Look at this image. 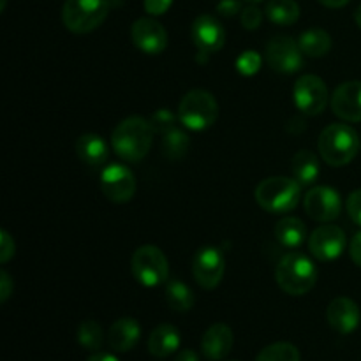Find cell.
Masks as SVG:
<instances>
[{"label":"cell","mask_w":361,"mask_h":361,"mask_svg":"<svg viewBox=\"0 0 361 361\" xmlns=\"http://www.w3.org/2000/svg\"><path fill=\"white\" fill-rule=\"evenodd\" d=\"M155 127L145 116H129L113 129L111 145L118 157L127 162H140L150 152Z\"/></svg>","instance_id":"6da1fadb"},{"label":"cell","mask_w":361,"mask_h":361,"mask_svg":"<svg viewBox=\"0 0 361 361\" xmlns=\"http://www.w3.org/2000/svg\"><path fill=\"white\" fill-rule=\"evenodd\" d=\"M279 288L291 296H303L316 286L317 268L310 257L302 252H288L275 270Z\"/></svg>","instance_id":"7a4b0ae2"},{"label":"cell","mask_w":361,"mask_h":361,"mask_svg":"<svg viewBox=\"0 0 361 361\" xmlns=\"http://www.w3.org/2000/svg\"><path fill=\"white\" fill-rule=\"evenodd\" d=\"M317 147L326 164L341 168L358 155L361 141L358 133L348 123H331L321 133Z\"/></svg>","instance_id":"3957f363"},{"label":"cell","mask_w":361,"mask_h":361,"mask_svg":"<svg viewBox=\"0 0 361 361\" xmlns=\"http://www.w3.org/2000/svg\"><path fill=\"white\" fill-rule=\"evenodd\" d=\"M300 194H302V185L296 178L270 176L257 183L254 196L263 210L270 214H288L296 208Z\"/></svg>","instance_id":"277c9868"},{"label":"cell","mask_w":361,"mask_h":361,"mask_svg":"<svg viewBox=\"0 0 361 361\" xmlns=\"http://www.w3.org/2000/svg\"><path fill=\"white\" fill-rule=\"evenodd\" d=\"M219 104L210 92L203 88L187 92L178 104V122L190 130H204L215 123Z\"/></svg>","instance_id":"5b68a950"},{"label":"cell","mask_w":361,"mask_h":361,"mask_svg":"<svg viewBox=\"0 0 361 361\" xmlns=\"http://www.w3.org/2000/svg\"><path fill=\"white\" fill-rule=\"evenodd\" d=\"M109 7V0H66L62 9L63 25L74 34H88L104 23Z\"/></svg>","instance_id":"8992f818"},{"label":"cell","mask_w":361,"mask_h":361,"mask_svg":"<svg viewBox=\"0 0 361 361\" xmlns=\"http://www.w3.org/2000/svg\"><path fill=\"white\" fill-rule=\"evenodd\" d=\"M133 275L145 288H155L168 281L169 263L166 254L155 245L137 247L130 261Z\"/></svg>","instance_id":"52a82bcc"},{"label":"cell","mask_w":361,"mask_h":361,"mask_svg":"<svg viewBox=\"0 0 361 361\" xmlns=\"http://www.w3.org/2000/svg\"><path fill=\"white\" fill-rule=\"evenodd\" d=\"M102 194L113 203H127L136 194V176L127 166L120 162L108 164L101 173L99 180Z\"/></svg>","instance_id":"ba28073f"},{"label":"cell","mask_w":361,"mask_h":361,"mask_svg":"<svg viewBox=\"0 0 361 361\" xmlns=\"http://www.w3.org/2000/svg\"><path fill=\"white\" fill-rule=\"evenodd\" d=\"M267 60L275 73L293 74L303 67V51L289 35H275L267 44Z\"/></svg>","instance_id":"9c48e42d"},{"label":"cell","mask_w":361,"mask_h":361,"mask_svg":"<svg viewBox=\"0 0 361 361\" xmlns=\"http://www.w3.org/2000/svg\"><path fill=\"white\" fill-rule=\"evenodd\" d=\"M293 99L302 113L316 116L323 113L328 102V88L324 81L316 74H305L300 78L293 88Z\"/></svg>","instance_id":"30bf717a"},{"label":"cell","mask_w":361,"mask_h":361,"mask_svg":"<svg viewBox=\"0 0 361 361\" xmlns=\"http://www.w3.org/2000/svg\"><path fill=\"white\" fill-rule=\"evenodd\" d=\"M226 271L224 254L217 247H203L192 261V275L203 289H214L221 284Z\"/></svg>","instance_id":"8fae6325"},{"label":"cell","mask_w":361,"mask_h":361,"mask_svg":"<svg viewBox=\"0 0 361 361\" xmlns=\"http://www.w3.org/2000/svg\"><path fill=\"white\" fill-rule=\"evenodd\" d=\"M303 207H305L307 215L317 222H331L341 215L342 210V200L341 194L328 185H317L312 187L309 192L305 194L303 200Z\"/></svg>","instance_id":"7c38bea8"},{"label":"cell","mask_w":361,"mask_h":361,"mask_svg":"<svg viewBox=\"0 0 361 361\" xmlns=\"http://www.w3.org/2000/svg\"><path fill=\"white\" fill-rule=\"evenodd\" d=\"M348 245L344 229L335 224H323L314 229L309 238V249L316 259L334 261L342 256Z\"/></svg>","instance_id":"4fadbf2b"},{"label":"cell","mask_w":361,"mask_h":361,"mask_svg":"<svg viewBox=\"0 0 361 361\" xmlns=\"http://www.w3.org/2000/svg\"><path fill=\"white\" fill-rule=\"evenodd\" d=\"M130 35H133V42L136 44V48L147 55H159L168 46L166 28L154 18H140L134 21Z\"/></svg>","instance_id":"5bb4252c"},{"label":"cell","mask_w":361,"mask_h":361,"mask_svg":"<svg viewBox=\"0 0 361 361\" xmlns=\"http://www.w3.org/2000/svg\"><path fill=\"white\" fill-rule=\"evenodd\" d=\"M192 41L197 46L200 53L219 51L226 42V30L221 21L212 14H201L192 23Z\"/></svg>","instance_id":"9a60e30c"},{"label":"cell","mask_w":361,"mask_h":361,"mask_svg":"<svg viewBox=\"0 0 361 361\" xmlns=\"http://www.w3.org/2000/svg\"><path fill=\"white\" fill-rule=\"evenodd\" d=\"M331 109L345 122H361V81H345L335 88Z\"/></svg>","instance_id":"2e32d148"},{"label":"cell","mask_w":361,"mask_h":361,"mask_svg":"<svg viewBox=\"0 0 361 361\" xmlns=\"http://www.w3.org/2000/svg\"><path fill=\"white\" fill-rule=\"evenodd\" d=\"M326 317L328 323L335 331L342 335H349L360 326L361 312L358 303L353 302L351 298H345V296H338L328 305Z\"/></svg>","instance_id":"e0dca14e"},{"label":"cell","mask_w":361,"mask_h":361,"mask_svg":"<svg viewBox=\"0 0 361 361\" xmlns=\"http://www.w3.org/2000/svg\"><path fill=\"white\" fill-rule=\"evenodd\" d=\"M233 342H235V337H233L231 328L224 323H215L204 331L201 338V351L207 360L221 361L231 353Z\"/></svg>","instance_id":"ac0fdd59"},{"label":"cell","mask_w":361,"mask_h":361,"mask_svg":"<svg viewBox=\"0 0 361 361\" xmlns=\"http://www.w3.org/2000/svg\"><path fill=\"white\" fill-rule=\"evenodd\" d=\"M141 337V324L134 317L115 321L108 331V345L116 353L130 351Z\"/></svg>","instance_id":"d6986e66"},{"label":"cell","mask_w":361,"mask_h":361,"mask_svg":"<svg viewBox=\"0 0 361 361\" xmlns=\"http://www.w3.org/2000/svg\"><path fill=\"white\" fill-rule=\"evenodd\" d=\"M76 154L83 164L101 168L108 161L109 148L99 134H83L76 141Z\"/></svg>","instance_id":"ffe728a7"},{"label":"cell","mask_w":361,"mask_h":361,"mask_svg":"<svg viewBox=\"0 0 361 361\" xmlns=\"http://www.w3.org/2000/svg\"><path fill=\"white\" fill-rule=\"evenodd\" d=\"M180 331L173 324H159L148 338V351L155 358H168L180 348Z\"/></svg>","instance_id":"44dd1931"},{"label":"cell","mask_w":361,"mask_h":361,"mask_svg":"<svg viewBox=\"0 0 361 361\" xmlns=\"http://www.w3.org/2000/svg\"><path fill=\"white\" fill-rule=\"evenodd\" d=\"M293 169V178H296L300 182V185L305 187L310 183L316 182L319 178V161H317L316 155L309 150H300L298 154L293 157L291 162Z\"/></svg>","instance_id":"7402d4cb"},{"label":"cell","mask_w":361,"mask_h":361,"mask_svg":"<svg viewBox=\"0 0 361 361\" xmlns=\"http://www.w3.org/2000/svg\"><path fill=\"white\" fill-rule=\"evenodd\" d=\"M275 236L288 249H296L307 238V226L302 219L286 217L275 226Z\"/></svg>","instance_id":"603a6c76"},{"label":"cell","mask_w":361,"mask_h":361,"mask_svg":"<svg viewBox=\"0 0 361 361\" xmlns=\"http://www.w3.org/2000/svg\"><path fill=\"white\" fill-rule=\"evenodd\" d=\"M298 44L302 48L303 55L310 56V59H319V56L330 53L331 37L328 32L321 30V28H310V30H305L300 35Z\"/></svg>","instance_id":"cb8c5ba5"},{"label":"cell","mask_w":361,"mask_h":361,"mask_svg":"<svg viewBox=\"0 0 361 361\" xmlns=\"http://www.w3.org/2000/svg\"><path fill=\"white\" fill-rule=\"evenodd\" d=\"M267 16L271 23L289 27L300 18V6L296 0H270L267 6Z\"/></svg>","instance_id":"d4e9b609"},{"label":"cell","mask_w":361,"mask_h":361,"mask_svg":"<svg viewBox=\"0 0 361 361\" xmlns=\"http://www.w3.org/2000/svg\"><path fill=\"white\" fill-rule=\"evenodd\" d=\"M166 302L175 312H189L196 298L189 286L180 281H171L166 286Z\"/></svg>","instance_id":"484cf974"},{"label":"cell","mask_w":361,"mask_h":361,"mask_svg":"<svg viewBox=\"0 0 361 361\" xmlns=\"http://www.w3.org/2000/svg\"><path fill=\"white\" fill-rule=\"evenodd\" d=\"M189 136L176 126L162 133V152L171 161H178V159L185 157V154L189 152Z\"/></svg>","instance_id":"4316f807"},{"label":"cell","mask_w":361,"mask_h":361,"mask_svg":"<svg viewBox=\"0 0 361 361\" xmlns=\"http://www.w3.org/2000/svg\"><path fill=\"white\" fill-rule=\"evenodd\" d=\"M78 342L87 351H101L102 344H104V335H102L101 324L92 319L83 321L80 328H78Z\"/></svg>","instance_id":"83f0119b"},{"label":"cell","mask_w":361,"mask_h":361,"mask_svg":"<svg viewBox=\"0 0 361 361\" xmlns=\"http://www.w3.org/2000/svg\"><path fill=\"white\" fill-rule=\"evenodd\" d=\"M256 361H300V351L291 342H275L267 345Z\"/></svg>","instance_id":"f1b7e54d"},{"label":"cell","mask_w":361,"mask_h":361,"mask_svg":"<svg viewBox=\"0 0 361 361\" xmlns=\"http://www.w3.org/2000/svg\"><path fill=\"white\" fill-rule=\"evenodd\" d=\"M261 66H263V59L257 51H243L242 55L236 59V71L243 76H254L259 73Z\"/></svg>","instance_id":"f546056e"},{"label":"cell","mask_w":361,"mask_h":361,"mask_svg":"<svg viewBox=\"0 0 361 361\" xmlns=\"http://www.w3.org/2000/svg\"><path fill=\"white\" fill-rule=\"evenodd\" d=\"M240 20H242L243 28H247V30H256V28H259L261 21H263V13H261V9L257 6H247L245 9H242Z\"/></svg>","instance_id":"4dcf8cb0"},{"label":"cell","mask_w":361,"mask_h":361,"mask_svg":"<svg viewBox=\"0 0 361 361\" xmlns=\"http://www.w3.org/2000/svg\"><path fill=\"white\" fill-rule=\"evenodd\" d=\"M152 123H154L155 130L157 133H164V130L171 129V127L176 126V120H178V116L173 115L169 109H159V111L154 113V116H152Z\"/></svg>","instance_id":"1f68e13d"},{"label":"cell","mask_w":361,"mask_h":361,"mask_svg":"<svg viewBox=\"0 0 361 361\" xmlns=\"http://www.w3.org/2000/svg\"><path fill=\"white\" fill-rule=\"evenodd\" d=\"M14 252H16V243H14L13 236L6 229H2L0 231V261L7 263L14 256Z\"/></svg>","instance_id":"d6a6232c"},{"label":"cell","mask_w":361,"mask_h":361,"mask_svg":"<svg viewBox=\"0 0 361 361\" xmlns=\"http://www.w3.org/2000/svg\"><path fill=\"white\" fill-rule=\"evenodd\" d=\"M345 208H348L349 217H351L356 224L361 226V189L349 194Z\"/></svg>","instance_id":"836d02e7"},{"label":"cell","mask_w":361,"mask_h":361,"mask_svg":"<svg viewBox=\"0 0 361 361\" xmlns=\"http://www.w3.org/2000/svg\"><path fill=\"white\" fill-rule=\"evenodd\" d=\"M173 0H145V11L152 16H161L171 7Z\"/></svg>","instance_id":"e575fe53"},{"label":"cell","mask_w":361,"mask_h":361,"mask_svg":"<svg viewBox=\"0 0 361 361\" xmlns=\"http://www.w3.org/2000/svg\"><path fill=\"white\" fill-rule=\"evenodd\" d=\"M14 289V282L6 270L0 271V302L6 303Z\"/></svg>","instance_id":"d590c367"},{"label":"cell","mask_w":361,"mask_h":361,"mask_svg":"<svg viewBox=\"0 0 361 361\" xmlns=\"http://www.w3.org/2000/svg\"><path fill=\"white\" fill-rule=\"evenodd\" d=\"M217 11L222 16L231 18L242 11V6H240V0H221L217 6Z\"/></svg>","instance_id":"8d00e7d4"},{"label":"cell","mask_w":361,"mask_h":361,"mask_svg":"<svg viewBox=\"0 0 361 361\" xmlns=\"http://www.w3.org/2000/svg\"><path fill=\"white\" fill-rule=\"evenodd\" d=\"M349 254H351V259L361 268V233L353 238L351 247H349Z\"/></svg>","instance_id":"74e56055"},{"label":"cell","mask_w":361,"mask_h":361,"mask_svg":"<svg viewBox=\"0 0 361 361\" xmlns=\"http://www.w3.org/2000/svg\"><path fill=\"white\" fill-rule=\"evenodd\" d=\"M175 361H200V358H197V355L192 349H182V351L175 356Z\"/></svg>","instance_id":"f35d334b"},{"label":"cell","mask_w":361,"mask_h":361,"mask_svg":"<svg viewBox=\"0 0 361 361\" xmlns=\"http://www.w3.org/2000/svg\"><path fill=\"white\" fill-rule=\"evenodd\" d=\"M87 361H120V360L115 358L113 355H109V353H95V355H92Z\"/></svg>","instance_id":"ab89813d"},{"label":"cell","mask_w":361,"mask_h":361,"mask_svg":"<svg viewBox=\"0 0 361 361\" xmlns=\"http://www.w3.org/2000/svg\"><path fill=\"white\" fill-rule=\"evenodd\" d=\"M317 2H321L326 7H331V9H337V7H344L345 4H349V0H317Z\"/></svg>","instance_id":"60d3db41"},{"label":"cell","mask_w":361,"mask_h":361,"mask_svg":"<svg viewBox=\"0 0 361 361\" xmlns=\"http://www.w3.org/2000/svg\"><path fill=\"white\" fill-rule=\"evenodd\" d=\"M356 23H358V27L361 28V6L358 7V11H356Z\"/></svg>","instance_id":"b9f144b4"},{"label":"cell","mask_w":361,"mask_h":361,"mask_svg":"<svg viewBox=\"0 0 361 361\" xmlns=\"http://www.w3.org/2000/svg\"><path fill=\"white\" fill-rule=\"evenodd\" d=\"M247 2H259V0H247Z\"/></svg>","instance_id":"7bdbcfd3"},{"label":"cell","mask_w":361,"mask_h":361,"mask_svg":"<svg viewBox=\"0 0 361 361\" xmlns=\"http://www.w3.org/2000/svg\"><path fill=\"white\" fill-rule=\"evenodd\" d=\"M233 361H236V360H233Z\"/></svg>","instance_id":"ee69618b"}]
</instances>
